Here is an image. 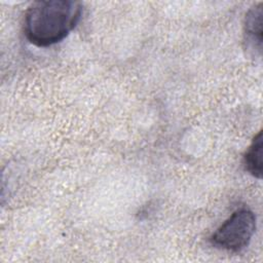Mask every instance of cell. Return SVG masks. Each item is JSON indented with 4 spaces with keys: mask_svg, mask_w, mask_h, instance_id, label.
<instances>
[{
    "mask_svg": "<svg viewBox=\"0 0 263 263\" xmlns=\"http://www.w3.org/2000/svg\"><path fill=\"white\" fill-rule=\"evenodd\" d=\"M81 12L82 6L78 1H36L25 14V35L36 46H50L69 35L79 22Z\"/></svg>",
    "mask_w": 263,
    "mask_h": 263,
    "instance_id": "1",
    "label": "cell"
},
{
    "mask_svg": "<svg viewBox=\"0 0 263 263\" xmlns=\"http://www.w3.org/2000/svg\"><path fill=\"white\" fill-rule=\"evenodd\" d=\"M256 229V217L248 209L235 211L211 236L214 247L239 252L251 241Z\"/></svg>",
    "mask_w": 263,
    "mask_h": 263,
    "instance_id": "2",
    "label": "cell"
},
{
    "mask_svg": "<svg viewBox=\"0 0 263 263\" xmlns=\"http://www.w3.org/2000/svg\"><path fill=\"white\" fill-rule=\"evenodd\" d=\"M262 18L263 8L262 3H259L248 11L245 21V42L247 49L259 57L262 52Z\"/></svg>",
    "mask_w": 263,
    "mask_h": 263,
    "instance_id": "3",
    "label": "cell"
},
{
    "mask_svg": "<svg viewBox=\"0 0 263 263\" xmlns=\"http://www.w3.org/2000/svg\"><path fill=\"white\" fill-rule=\"evenodd\" d=\"M262 132H259L243 156V165L246 170L258 179L262 178Z\"/></svg>",
    "mask_w": 263,
    "mask_h": 263,
    "instance_id": "4",
    "label": "cell"
}]
</instances>
